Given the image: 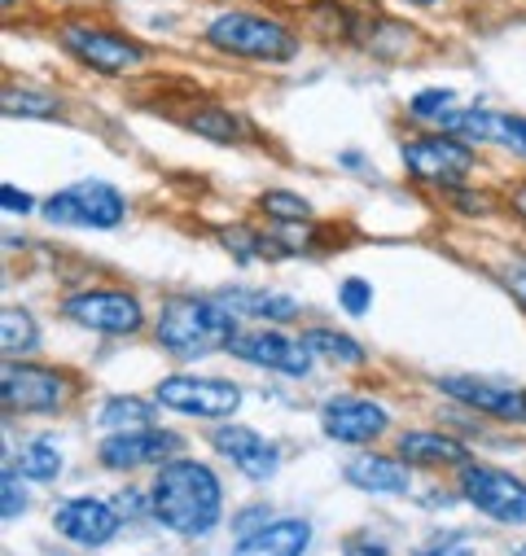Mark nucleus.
Listing matches in <instances>:
<instances>
[{
	"instance_id": "37",
	"label": "nucleus",
	"mask_w": 526,
	"mask_h": 556,
	"mask_svg": "<svg viewBox=\"0 0 526 556\" xmlns=\"http://www.w3.org/2000/svg\"><path fill=\"white\" fill-rule=\"evenodd\" d=\"M259 517H263V508H246V513L237 517V530H241V534H254V530H263V526H259Z\"/></svg>"
},
{
	"instance_id": "34",
	"label": "nucleus",
	"mask_w": 526,
	"mask_h": 556,
	"mask_svg": "<svg viewBox=\"0 0 526 556\" xmlns=\"http://www.w3.org/2000/svg\"><path fill=\"white\" fill-rule=\"evenodd\" d=\"M146 504H150V500H141L137 491H127V495H118V504H114V508H118V517H141V508H146Z\"/></svg>"
},
{
	"instance_id": "30",
	"label": "nucleus",
	"mask_w": 526,
	"mask_h": 556,
	"mask_svg": "<svg viewBox=\"0 0 526 556\" xmlns=\"http://www.w3.org/2000/svg\"><path fill=\"white\" fill-rule=\"evenodd\" d=\"M0 486H5V504H0V517H5V521H18V517L27 513V491L18 486L14 469H5V478H0Z\"/></svg>"
},
{
	"instance_id": "10",
	"label": "nucleus",
	"mask_w": 526,
	"mask_h": 556,
	"mask_svg": "<svg viewBox=\"0 0 526 556\" xmlns=\"http://www.w3.org/2000/svg\"><path fill=\"white\" fill-rule=\"evenodd\" d=\"M404 167L426 185H456L474 172V150L456 136H417L404 150Z\"/></svg>"
},
{
	"instance_id": "4",
	"label": "nucleus",
	"mask_w": 526,
	"mask_h": 556,
	"mask_svg": "<svg viewBox=\"0 0 526 556\" xmlns=\"http://www.w3.org/2000/svg\"><path fill=\"white\" fill-rule=\"evenodd\" d=\"M58 40H62L66 53H75L97 75H127V71L146 66V58H150L146 45H137L132 36H123V31L97 27V23H66L58 31Z\"/></svg>"
},
{
	"instance_id": "24",
	"label": "nucleus",
	"mask_w": 526,
	"mask_h": 556,
	"mask_svg": "<svg viewBox=\"0 0 526 556\" xmlns=\"http://www.w3.org/2000/svg\"><path fill=\"white\" fill-rule=\"evenodd\" d=\"M62 473V452L53 439H32L23 452V478L32 482H53Z\"/></svg>"
},
{
	"instance_id": "12",
	"label": "nucleus",
	"mask_w": 526,
	"mask_h": 556,
	"mask_svg": "<svg viewBox=\"0 0 526 556\" xmlns=\"http://www.w3.org/2000/svg\"><path fill=\"white\" fill-rule=\"evenodd\" d=\"M180 447H185V443H180V434L150 426V430H127V434H110V439L97 447V460H101L105 469L172 465V460H180V456H176Z\"/></svg>"
},
{
	"instance_id": "7",
	"label": "nucleus",
	"mask_w": 526,
	"mask_h": 556,
	"mask_svg": "<svg viewBox=\"0 0 526 556\" xmlns=\"http://www.w3.org/2000/svg\"><path fill=\"white\" fill-rule=\"evenodd\" d=\"M461 495L478 513H487V517H496L504 526H522L526 521V482L513 478V473H504V469L461 465Z\"/></svg>"
},
{
	"instance_id": "26",
	"label": "nucleus",
	"mask_w": 526,
	"mask_h": 556,
	"mask_svg": "<svg viewBox=\"0 0 526 556\" xmlns=\"http://www.w3.org/2000/svg\"><path fill=\"white\" fill-rule=\"evenodd\" d=\"M62 105L49 92H32V88H10L5 92V114H32V118H53Z\"/></svg>"
},
{
	"instance_id": "3",
	"label": "nucleus",
	"mask_w": 526,
	"mask_h": 556,
	"mask_svg": "<svg viewBox=\"0 0 526 556\" xmlns=\"http://www.w3.org/2000/svg\"><path fill=\"white\" fill-rule=\"evenodd\" d=\"M206 45H215L220 53H233V58H250V62H295L299 58V36L277 23V18H263V14H220L211 18L206 27Z\"/></svg>"
},
{
	"instance_id": "15",
	"label": "nucleus",
	"mask_w": 526,
	"mask_h": 556,
	"mask_svg": "<svg viewBox=\"0 0 526 556\" xmlns=\"http://www.w3.org/2000/svg\"><path fill=\"white\" fill-rule=\"evenodd\" d=\"M211 443H215V452L220 456H228L250 482H268L273 473H277V465H281V456H277V447L263 439V434H254V430H246V426H215V434H211Z\"/></svg>"
},
{
	"instance_id": "32",
	"label": "nucleus",
	"mask_w": 526,
	"mask_h": 556,
	"mask_svg": "<svg viewBox=\"0 0 526 556\" xmlns=\"http://www.w3.org/2000/svg\"><path fill=\"white\" fill-rule=\"evenodd\" d=\"M500 281H504V290L526 307V258H513L509 267H504V276H500Z\"/></svg>"
},
{
	"instance_id": "22",
	"label": "nucleus",
	"mask_w": 526,
	"mask_h": 556,
	"mask_svg": "<svg viewBox=\"0 0 526 556\" xmlns=\"http://www.w3.org/2000/svg\"><path fill=\"white\" fill-rule=\"evenodd\" d=\"M0 346H5V355H32L40 346V329L32 320L27 307H5V316H0Z\"/></svg>"
},
{
	"instance_id": "14",
	"label": "nucleus",
	"mask_w": 526,
	"mask_h": 556,
	"mask_svg": "<svg viewBox=\"0 0 526 556\" xmlns=\"http://www.w3.org/2000/svg\"><path fill=\"white\" fill-rule=\"evenodd\" d=\"M53 526H58L62 539H71L79 547H101V543H110L118 534V508L105 504V500L79 495V500H66L53 513Z\"/></svg>"
},
{
	"instance_id": "19",
	"label": "nucleus",
	"mask_w": 526,
	"mask_h": 556,
	"mask_svg": "<svg viewBox=\"0 0 526 556\" xmlns=\"http://www.w3.org/2000/svg\"><path fill=\"white\" fill-rule=\"evenodd\" d=\"M220 303L233 316H250V320H277V325H286V320L299 316V299H290V294H263V290H246V286L224 290Z\"/></svg>"
},
{
	"instance_id": "25",
	"label": "nucleus",
	"mask_w": 526,
	"mask_h": 556,
	"mask_svg": "<svg viewBox=\"0 0 526 556\" xmlns=\"http://www.w3.org/2000/svg\"><path fill=\"white\" fill-rule=\"evenodd\" d=\"M259 206H263V215H273V219H281V224H299V219H308V215H312L308 198L286 193V189H268V193L259 198Z\"/></svg>"
},
{
	"instance_id": "2",
	"label": "nucleus",
	"mask_w": 526,
	"mask_h": 556,
	"mask_svg": "<svg viewBox=\"0 0 526 556\" xmlns=\"http://www.w3.org/2000/svg\"><path fill=\"white\" fill-rule=\"evenodd\" d=\"M237 338V316L215 299H172L159 316V346L176 359H202L211 351H228Z\"/></svg>"
},
{
	"instance_id": "40",
	"label": "nucleus",
	"mask_w": 526,
	"mask_h": 556,
	"mask_svg": "<svg viewBox=\"0 0 526 556\" xmlns=\"http://www.w3.org/2000/svg\"><path fill=\"white\" fill-rule=\"evenodd\" d=\"M409 5H435V0H409Z\"/></svg>"
},
{
	"instance_id": "13",
	"label": "nucleus",
	"mask_w": 526,
	"mask_h": 556,
	"mask_svg": "<svg viewBox=\"0 0 526 556\" xmlns=\"http://www.w3.org/2000/svg\"><path fill=\"white\" fill-rule=\"evenodd\" d=\"M390 426V412L364 394H338L321 407V430L334 443H373Z\"/></svg>"
},
{
	"instance_id": "35",
	"label": "nucleus",
	"mask_w": 526,
	"mask_h": 556,
	"mask_svg": "<svg viewBox=\"0 0 526 556\" xmlns=\"http://www.w3.org/2000/svg\"><path fill=\"white\" fill-rule=\"evenodd\" d=\"M509 150L526 159V118H509Z\"/></svg>"
},
{
	"instance_id": "31",
	"label": "nucleus",
	"mask_w": 526,
	"mask_h": 556,
	"mask_svg": "<svg viewBox=\"0 0 526 556\" xmlns=\"http://www.w3.org/2000/svg\"><path fill=\"white\" fill-rule=\"evenodd\" d=\"M417 556H474V543L465 534H443V539L426 543Z\"/></svg>"
},
{
	"instance_id": "23",
	"label": "nucleus",
	"mask_w": 526,
	"mask_h": 556,
	"mask_svg": "<svg viewBox=\"0 0 526 556\" xmlns=\"http://www.w3.org/2000/svg\"><path fill=\"white\" fill-rule=\"evenodd\" d=\"M303 342L312 346V355H325V359H338V364H364L368 359V346H360L355 338H347L338 329H308Z\"/></svg>"
},
{
	"instance_id": "27",
	"label": "nucleus",
	"mask_w": 526,
	"mask_h": 556,
	"mask_svg": "<svg viewBox=\"0 0 526 556\" xmlns=\"http://www.w3.org/2000/svg\"><path fill=\"white\" fill-rule=\"evenodd\" d=\"M452 110H456V92H452V88H422V92L409 101V114H413V118H439V123H443Z\"/></svg>"
},
{
	"instance_id": "29",
	"label": "nucleus",
	"mask_w": 526,
	"mask_h": 556,
	"mask_svg": "<svg viewBox=\"0 0 526 556\" xmlns=\"http://www.w3.org/2000/svg\"><path fill=\"white\" fill-rule=\"evenodd\" d=\"M338 303H342L347 316H368V307H373V286L360 281V276H347L342 290H338Z\"/></svg>"
},
{
	"instance_id": "11",
	"label": "nucleus",
	"mask_w": 526,
	"mask_h": 556,
	"mask_svg": "<svg viewBox=\"0 0 526 556\" xmlns=\"http://www.w3.org/2000/svg\"><path fill=\"white\" fill-rule=\"evenodd\" d=\"M228 355L254 364V368H273V372H286V377H308L312 368V346L308 342H295L277 329H246L228 342Z\"/></svg>"
},
{
	"instance_id": "8",
	"label": "nucleus",
	"mask_w": 526,
	"mask_h": 556,
	"mask_svg": "<svg viewBox=\"0 0 526 556\" xmlns=\"http://www.w3.org/2000/svg\"><path fill=\"white\" fill-rule=\"evenodd\" d=\"M154 399L172 412L202 416V421H224V416L241 407V390L220 377H163Z\"/></svg>"
},
{
	"instance_id": "28",
	"label": "nucleus",
	"mask_w": 526,
	"mask_h": 556,
	"mask_svg": "<svg viewBox=\"0 0 526 556\" xmlns=\"http://www.w3.org/2000/svg\"><path fill=\"white\" fill-rule=\"evenodd\" d=\"M189 127L202 131V136H211V141H237V131H241L228 110H202V114L189 118Z\"/></svg>"
},
{
	"instance_id": "17",
	"label": "nucleus",
	"mask_w": 526,
	"mask_h": 556,
	"mask_svg": "<svg viewBox=\"0 0 526 556\" xmlns=\"http://www.w3.org/2000/svg\"><path fill=\"white\" fill-rule=\"evenodd\" d=\"M308 543H312V526L303 517H281V521H268L263 530L246 534L233 556H303Z\"/></svg>"
},
{
	"instance_id": "39",
	"label": "nucleus",
	"mask_w": 526,
	"mask_h": 556,
	"mask_svg": "<svg viewBox=\"0 0 526 556\" xmlns=\"http://www.w3.org/2000/svg\"><path fill=\"white\" fill-rule=\"evenodd\" d=\"M513 211L526 219V185H522V189H513Z\"/></svg>"
},
{
	"instance_id": "18",
	"label": "nucleus",
	"mask_w": 526,
	"mask_h": 556,
	"mask_svg": "<svg viewBox=\"0 0 526 556\" xmlns=\"http://www.w3.org/2000/svg\"><path fill=\"white\" fill-rule=\"evenodd\" d=\"M347 482L360 491H373V495H400V491H409V465L364 452L347 465Z\"/></svg>"
},
{
	"instance_id": "9",
	"label": "nucleus",
	"mask_w": 526,
	"mask_h": 556,
	"mask_svg": "<svg viewBox=\"0 0 526 556\" xmlns=\"http://www.w3.org/2000/svg\"><path fill=\"white\" fill-rule=\"evenodd\" d=\"M71 394V381L40 364H5L0 372V403L5 412H58Z\"/></svg>"
},
{
	"instance_id": "1",
	"label": "nucleus",
	"mask_w": 526,
	"mask_h": 556,
	"mask_svg": "<svg viewBox=\"0 0 526 556\" xmlns=\"http://www.w3.org/2000/svg\"><path fill=\"white\" fill-rule=\"evenodd\" d=\"M150 508L167 530L202 539L220 526L224 491H220V478L202 460H172L159 469L150 486Z\"/></svg>"
},
{
	"instance_id": "20",
	"label": "nucleus",
	"mask_w": 526,
	"mask_h": 556,
	"mask_svg": "<svg viewBox=\"0 0 526 556\" xmlns=\"http://www.w3.org/2000/svg\"><path fill=\"white\" fill-rule=\"evenodd\" d=\"M400 460H413V465H469V452L448 439V434H435V430H413L400 439Z\"/></svg>"
},
{
	"instance_id": "21",
	"label": "nucleus",
	"mask_w": 526,
	"mask_h": 556,
	"mask_svg": "<svg viewBox=\"0 0 526 556\" xmlns=\"http://www.w3.org/2000/svg\"><path fill=\"white\" fill-rule=\"evenodd\" d=\"M97 426H101V430H114V434L150 430V426H154V403H146V399H137V394H114V399L101 403Z\"/></svg>"
},
{
	"instance_id": "36",
	"label": "nucleus",
	"mask_w": 526,
	"mask_h": 556,
	"mask_svg": "<svg viewBox=\"0 0 526 556\" xmlns=\"http://www.w3.org/2000/svg\"><path fill=\"white\" fill-rule=\"evenodd\" d=\"M347 556H386V547L368 543V539H355V543H347Z\"/></svg>"
},
{
	"instance_id": "41",
	"label": "nucleus",
	"mask_w": 526,
	"mask_h": 556,
	"mask_svg": "<svg viewBox=\"0 0 526 556\" xmlns=\"http://www.w3.org/2000/svg\"><path fill=\"white\" fill-rule=\"evenodd\" d=\"M517 556H526V543H522V547H517Z\"/></svg>"
},
{
	"instance_id": "5",
	"label": "nucleus",
	"mask_w": 526,
	"mask_h": 556,
	"mask_svg": "<svg viewBox=\"0 0 526 556\" xmlns=\"http://www.w3.org/2000/svg\"><path fill=\"white\" fill-rule=\"evenodd\" d=\"M123 215H127V198L105 180H79L45 202V219L71 228H118Z\"/></svg>"
},
{
	"instance_id": "33",
	"label": "nucleus",
	"mask_w": 526,
	"mask_h": 556,
	"mask_svg": "<svg viewBox=\"0 0 526 556\" xmlns=\"http://www.w3.org/2000/svg\"><path fill=\"white\" fill-rule=\"evenodd\" d=\"M0 202H5V211L10 215H27L36 202H32V193H23V189H14V185H5L0 189Z\"/></svg>"
},
{
	"instance_id": "16",
	"label": "nucleus",
	"mask_w": 526,
	"mask_h": 556,
	"mask_svg": "<svg viewBox=\"0 0 526 556\" xmlns=\"http://www.w3.org/2000/svg\"><path fill=\"white\" fill-rule=\"evenodd\" d=\"M443 394H452L456 403H469L487 416H500V421H526V394L509 381H478V377H443L439 381Z\"/></svg>"
},
{
	"instance_id": "38",
	"label": "nucleus",
	"mask_w": 526,
	"mask_h": 556,
	"mask_svg": "<svg viewBox=\"0 0 526 556\" xmlns=\"http://www.w3.org/2000/svg\"><path fill=\"white\" fill-rule=\"evenodd\" d=\"M456 202H461V211H478V215L487 211V198H483V193H474V198H465V193H456Z\"/></svg>"
},
{
	"instance_id": "6",
	"label": "nucleus",
	"mask_w": 526,
	"mask_h": 556,
	"mask_svg": "<svg viewBox=\"0 0 526 556\" xmlns=\"http://www.w3.org/2000/svg\"><path fill=\"white\" fill-rule=\"evenodd\" d=\"M62 316L79 329H92V333H110V338H132L141 325H146V312L141 303L123 294V290H79L62 303Z\"/></svg>"
}]
</instances>
